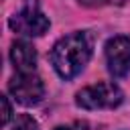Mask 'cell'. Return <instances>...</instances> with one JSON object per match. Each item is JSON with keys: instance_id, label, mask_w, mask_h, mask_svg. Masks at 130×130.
Listing matches in <instances>:
<instances>
[{"instance_id": "obj_4", "label": "cell", "mask_w": 130, "mask_h": 130, "mask_svg": "<svg viewBox=\"0 0 130 130\" xmlns=\"http://www.w3.org/2000/svg\"><path fill=\"white\" fill-rule=\"evenodd\" d=\"M8 89L14 95V100L26 108L41 104V100L45 98V83L35 71H28V73L16 71V75L8 83Z\"/></svg>"}, {"instance_id": "obj_2", "label": "cell", "mask_w": 130, "mask_h": 130, "mask_svg": "<svg viewBox=\"0 0 130 130\" xmlns=\"http://www.w3.org/2000/svg\"><path fill=\"white\" fill-rule=\"evenodd\" d=\"M122 100H124L122 89L110 81L87 85L79 89L75 95V104L83 110H112V108H118Z\"/></svg>"}, {"instance_id": "obj_9", "label": "cell", "mask_w": 130, "mask_h": 130, "mask_svg": "<svg viewBox=\"0 0 130 130\" xmlns=\"http://www.w3.org/2000/svg\"><path fill=\"white\" fill-rule=\"evenodd\" d=\"M0 102H2V126H6L10 122V118H12V106H10V102H8L6 95H2Z\"/></svg>"}, {"instance_id": "obj_5", "label": "cell", "mask_w": 130, "mask_h": 130, "mask_svg": "<svg viewBox=\"0 0 130 130\" xmlns=\"http://www.w3.org/2000/svg\"><path fill=\"white\" fill-rule=\"evenodd\" d=\"M104 53H106L108 71L114 77H126L130 73V37L126 35L112 37L106 43Z\"/></svg>"}, {"instance_id": "obj_10", "label": "cell", "mask_w": 130, "mask_h": 130, "mask_svg": "<svg viewBox=\"0 0 130 130\" xmlns=\"http://www.w3.org/2000/svg\"><path fill=\"white\" fill-rule=\"evenodd\" d=\"M55 130H71V128H67V126H57Z\"/></svg>"}, {"instance_id": "obj_8", "label": "cell", "mask_w": 130, "mask_h": 130, "mask_svg": "<svg viewBox=\"0 0 130 130\" xmlns=\"http://www.w3.org/2000/svg\"><path fill=\"white\" fill-rule=\"evenodd\" d=\"M126 2H130V0H79V4H83V6H91V8H95V6H106V4L122 6V4H126Z\"/></svg>"}, {"instance_id": "obj_3", "label": "cell", "mask_w": 130, "mask_h": 130, "mask_svg": "<svg viewBox=\"0 0 130 130\" xmlns=\"http://www.w3.org/2000/svg\"><path fill=\"white\" fill-rule=\"evenodd\" d=\"M8 26L14 32L24 35V37H41V35H45L49 30L51 22L43 14L37 0H24L22 6L10 16Z\"/></svg>"}, {"instance_id": "obj_6", "label": "cell", "mask_w": 130, "mask_h": 130, "mask_svg": "<svg viewBox=\"0 0 130 130\" xmlns=\"http://www.w3.org/2000/svg\"><path fill=\"white\" fill-rule=\"evenodd\" d=\"M10 61L18 73L35 71L37 67V51L26 41H14L10 47Z\"/></svg>"}, {"instance_id": "obj_7", "label": "cell", "mask_w": 130, "mask_h": 130, "mask_svg": "<svg viewBox=\"0 0 130 130\" xmlns=\"http://www.w3.org/2000/svg\"><path fill=\"white\" fill-rule=\"evenodd\" d=\"M10 130H41V128H39V124H37V120L32 116L20 114V116H16V122L12 124Z\"/></svg>"}, {"instance_id": "obj_1", "label": "cell", "mask_w": 130, "mask_h": 130, "mask_svg": "<svg viewBox=\"0 0 130 130\" xmlns=\"http://www.w3.org/2000/svg\"><path fill=\"white\" fill-rule=\"evenodd\" d=\"M93 39L87 30H75L61 37L51 51L53 69L61 79H73L83 71L87 61L91 59Z\"/></svg>"}]
</instances>
